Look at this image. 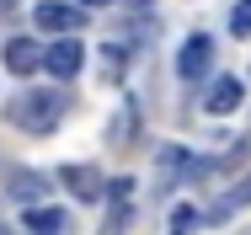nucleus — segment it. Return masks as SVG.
Here are the masks:
<instances>
[{"label": "nucleus", "instance_id": "f257e3e1", "mask_svg": "<svg viewBox=\"0 0 251 235\" xmlns=\"http://www.w3.org/2000/svg\"><path fill=\"white\" fill-rule=\"evenodd\" d=\"M64 118V91H22L11 102V123L27 134H53Z\"/></svg>", "mask_w": 251, "mask_h": 235}, {"label": "nucleus", "instance_id": "f03ea898", "mask_svg": "<svg viewBox=\"0 0 251 235\" xmlns=\"http://www.w3.org/2000/svg\"><path fill=\"white\" fill-rule=\"evenodd\" d=\"M80 22H86V5H64V0H43V5L32 11V27H38V32H64V38H70Z\"/></svg>", "mask_w": 251, "mask_h": 235}, {"label": "nucleus", "instance_id": "7ed1b4c3", "mask_svg": "<svg viewBox=\"0 0 251 235\" xmlns=\"http://www.w3.org/2000/svg\"><path fill=\"white\" fill-rule=\"evenodd\" d=\"M80 64H86V48H80V38H75V32H70V38H59V43L43 53V70H49V75H59V80L80 75Z\"/></svg>", "mask_w": 251, "mask_h": 235}, {"label": "nucleus", "instance_id": "20e7f679", "mask_svg": "<svg viewBox=\"0 0 251 235\" xmlns=\"http://www.w3.org/2000/svg\"><path fill=\"white\" fill-rule=\"evenodd\" d=\"M64 187H70L75 203H97L101 192H107V182H101L97 166H64Z\"/></svg>", "mask_w": 251, "mask_h": 235}, {"label": "nucleus", "instance_id": "39448f33", "mask_svg": "<svg viewBox=\"0 0 251 235\" xmlns=\"http://www.w3.org/2000/svg\"><path fill=\"white\" fill-rule=\"evenodd\" d=\"M208 59H214V43H208L203 32H193V38L182 43V53H176V75H182V80H198L203 70H208Z\"/></svg>", "mask_w": 251, "mask_h": 235}, {"label": "nucleus", "instance_id": "423d86ee", "mask_svg": "<svg viewBox=\"0 0 251 235\" xmlns=\"http://www.w3.org/2000/svg\"><path fill=\"white\" fill-rule=\"evenodd\" d=\"M38 64H43V53H38L32 38H11V43H5V70H11V75H32Z\"/></svg>", "mask_w": 251, "mask_h": 235}, {"label": "nucleus", "instance_id": "0eeeda50", "mask_svg": "<svg viewBox=\"0 0 251 235\" xmlns=\"http://www.w3.org/2000/svg\"><path fill=\"white\" fill-rule=\"evenodd\" d=\"M241 96H246L241 75H219V80L208 86V112H235V107H241Z\"/></svg>", "mask_w": 251, "mask_h": 235}, {"label": "nucleus", "instance_id": "6e6552de", "mask_svg": "<svg viewBox=\"0 0 251 235\" xmlns=\"http://www.w3.org/2000/svg\"><path fill=\"white\" fill-rule=\"evenodd\" d=\"M64 225H70V214H64V209H53V203L27 209V235H64Z\"/></svg>", "mask_w": 251, "mask_h": 235}, {"label": "nucleus", "instance_id": "1a4fd4ad", "mask_svg": "<svg viewBox=\"0 0 251 235\" xmlns=\"http://www.w3.org/2000/svg\"><path fill=\"white\" fill-rule=\"evenodd\" d=\"M43 192H49V182H43L38 171H16V177H11V198H16V203H27V209H38V203H43Z\"/></svg>", "mask_w": 251, "mask_h": 235}, {"label": "nucleus", "instance_id": "9d476101", "mask_svg": "<svg viewBox=\"0 0 251 235\" xmlns=\"http://www.w3.org/2000/svg\"><path fill=\"white\" fill-rule=\"evenodd\" d=\"M241 203H251V177L241 182V187H230V192H225V198H219V203L208 209V219H230V214H235Z\"/></svg>", "mask_w": 251, "mask_h": 235}, {"label": "nucleus", "instance_id": "9b49d317", "mask_svg": "<svg viewBox=\"0 0 251 235\" xmlns=\"http://www.w3.org/2000/svg\"><path fill=\"white\" fill-rule=\"evenodd\" d=\"M203 225V214L198 209H193V203H182V209H176V214H171V235H193Z\"/></svg>", "mask_w": 251, "mask_h": 235}, {"label": "nucleus", "instance_id": "f8f14e48", "mask_svg": "<svg viewBox=\"0 0 251 235\" xmlns=\"http://www.w3.org/2000/svg\"><path fill=\"white\" fill-rule=\"evenodd\" d=\"M230 32H235V38H251V0H241V5L230 11Z\"/></svg>", "mask_w": 251, "mask_h": 235}, {"label": "nucleus", "instance_id": "ddd939ff", "mask_svg": "<svg viewBox=\"0 0 251 235\" xmlns=\"http://www.w3.org/2000/svg\"><path fill=\"white\" fill-rule=\"evenodd\" d=\"M80 5H112V0H80Z\"/></svg>", "mask_w": 251, "mask_h": 235}, {"label": "nucleus", "instance_id": "4468645a", "mask_svg": "<svg viewBox=\"0 0 251 235\" xmlns=\"http://www.w3.org/2000/svg\"><path fill=\"white\" fill-rule=\"evenodd\" d=\"M11 5H16V0H0V11H11Z\"/></svg>", "mask_w": 251, "mask_h": 235}]
</instances>
